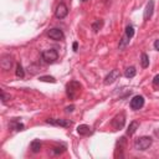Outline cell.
Here are the masks:
<instances>
[{"label":"cell","instance_id":"22","mask_svg":"<svg viewBox=\"0 0 159 159\" xmlns=\"http://www.w3.org/2000/svg\"><path fill=\"white\" fill-rule=\"evenodd\" d=\"M39 80H40V81H42V82H51V83L56 82V78L52 77V76H40Z\"/></svg>","mask_w":159,"mask_h":159},{"label":"cell","instance_id":"4","mask_svg":"<svg viewBox=\"0 0 159 159\" xmlns=\"http://www.w3.org/2000/svg\"><path fill=\"white\" fill-rule=\"evenodd\" d=\"M124 123H126V116H124V113H119V115H117L115 118L112 119L111 122V126L115 128L116 131L118 129H122V128L124 127Z\"/></svg>","mask_w":159,"mask_h":159},{"label":"cell","instance_id":"18","mask_svg":"<svg viewBox=\"0 0 159 159\" xmlns=\"http://www.w3.org/2000/svg\"><path fill=\"white\" fill-rule=\"evenodd\" d=\"M102 26H103V21L102 20H97V21H94L93 24H92V30L94 32H98V30H100Z\"/></svg>","mask_w":159,"mask_h":159},{"label":"cell","instance_id":"21","mask_svg":"<svg viewBox=\"0 0 159 159\" xmlns=\"http://www.w3.org/2000/svg\"><path fill=\"white\" fill-rule=\"evenodd\" d=\"M15 75H16L18 77H24L25 76V72H24V69H22V66L19 63V65L16 66V70H15Z\"/></svg>","mask_w":159,"mask_h":159},{"label":"cell","instance_id":"15","mask_svg":"<svg viewBox=\"0 0 159 159\" xmlns=\"http://www.w3.org/2000/svg\"><path fill=\"white\" fill-rule=\"evenodd\" d=\"M135 73H137V70H135V67H133V66L127 67L126 71H124V76L127 78H133L135 76Z\"/></svg>","mask_w":159,"mask_h":159},{"label":"cell","instance_id":"30","mask_svg":"<svg viewBox=\"0 0 159 159\" xmlns=\"http://www.w3.org/2000/svg\"><path fill=\"white\" fill-rule=\"evenodd\" d=\"M81 1H87V0H81Z\"/></svg>","mask_w":159,"mask_h":159},{"label":"cell","instance_id":"19","mask_svg":"<svg viewBox=\"0 0 159 159\" xmlns=\"http://www.w3.org/2000/svg\"><path fill=\"white\" fill-rule=\"evenodd\" d=\"M129 40H131L129 37L123 36V37H122V40H121V42H119V46H118V47H119V50H123V49L126 47L128 44H129Z\"/></svg>","mask_w":159,"mask_h":159},{"label":"cell","instance_id":"23","mask_svg":"<svg viewBox=\"0 0 159 159\" xmlns=\"http://www.w3.org/2000/svg\"><path fill=\"white\" fill-rule=\"evenodd\" d=\"M66 150V147L65 146H62V147H55L54 149H52V153L54 154H61L63 153Z\"/></svg>","mask_w":159,"mask_h":159},{"label":"cell","instance_id":"13","mask_svg":"<svg viewBox=\"0 0 159 159\" xmlns=\"http://www.w3.org/2000/svg\"><path fill=\"white\" fill-rule=\"evenodd\" d=\"M138 128H139V123L137 122V121H133V122H131L129 126H128V129H127V134L128 135H133L135 132H137Z\"/></svg>","mask_w":159,"mask_h":159},{"label":"cell","instance_id":"29","mask_svg":"<svg viewBox=\"0 0 159 159\" xmlns=\"http://www.w3.org/2000/svg\"><path fill=\"white\" fill-rule=\"evenodd\" d=\"M72 47H73V50H75V51H77V49H78V44H77V42H73Z\"/></svg>","mask_w":159,"mask_h":159},{"label":"cell","instance_id":"9","mask_svg":"<svg viewBox=\"0 0 159 159\" xmlns=\"http://www.w3.org/2000/svg\"><path fill=\"white\" fill-rule=\"evenodd\" d=\"M47 36L50 37L51 40H55V41H61L65 39V35H63V32L60 29H51L50 31L47 32Z\"/></svg>","mask_w":159,"mask_h":159},{"label":"cell","instance_id":"2","mask_svg":"<svg viewBox=\"0 0 159 159\" xmlns=\"http://www.w3.org/2000/svg\"><path fill=\"white\" fill-rule=\"evenodd\" d=\"M153 139L152 137H148V135H143V137H139L135 139L134 142V149L137 150H146L148 149L150 146H152Z\"/></svg>","mask_w":159,"mask_h":159},{"label":"cell","instance_id":"8","mask_svg":"<svg viewBox=\"0 0 159 159\" xmlns=\"http://www.w3.org/2000/svg\"><path fill=\"white\" fill-rule=\"evenodd\" d=\"M119 77H121L119 71H118V70H112L111 72H109V73L107 75V76H106V78H104V85H106V86L112 85V83H113V82H116Z\"/></svg>","mask_w":159,"mask_h":159},{"label":"cell","instance_id":"16","mask_svg":"<svg viewBox=\"0 0 159 159\" xmlns=\"http://www.w3.org/2000/svg\"><path fill=\"white\" fill-rule=\"evenodd\" d=\"M126 143H127L126 138H124V137H121V138H119V141L117 142V147H116V153L118 152V150H119V152H122V150H123V148H124V147H126Z\"/></svg>","mask_w":159,"mask_h":159},{"label":"cell","instance_id":"12","mask_svg":"<svg viewBox=\"0 0 159 159\" xmlns=\"http://www.w3.org/2000/svg\"><path fill=\"white\" fill-rule=\"evenodd\" d=\"M77 133L80 135H88L92 133V131H91V127L87 126V124H81V126L77 127Z\"/></svg>","mask_w":159,"mask_h":159},{"label":"cell","instance_id":"24","mask_svg":"<svg viewBox=\"0 0 159 159\" xmlns=\"http://www.w3.org/2000/svg\"><path fill=\"white\" fill-rule=\"evenodd\" d=\"M7 100H10V96H9V94H6L4 91H1V101H3V103H5Z\"/></svg>","mask_w":159,"mask_h":159},{"label":"cell","instance_id":"27","mask_svg":"<svg viewBox=\"0 0 159 159\" xmlns=\"http://www.w3.org/2000/svg\"><path fill=\"white\" fill-rule=\"evenodd\" d=\"M73 109H75V106H69V107H66V112H73Z\"/></svg>","mask_w":159,"mask_h":159},{"label":"cell","instance_id":"5","mask_svg":"<svg viewBox=\"0 0 159 159\" xmlns=\"http://www.w3.org/2000/svg\"><path fill=\"white\" fill-rule=\"evenodd\" d=\"M67 14H69V7L66 6V4L60 3L55 10V16L57 19H63L67 16Z\"/></svg>","mask_w":159,"mask_h":159},{"label":"cell","instance_id":"20","mask_svg":"<svg viewBox=\"0 0 159 159\" xmlns=\"http://www.w3.org/2000/svg\"><path fill=\"white\" fill-rule=\"evenodd\" d=\"M126 36L129 37V39H132L134 36V28L132 25H128L126 28Z\"/></svg>","mask_w":159,"mask_h":159},{"label":"cell","instance_id":"6","mask_svg":"<svg viewBox=\"0 0 159 159\" xmlns=\"http://www.w3.org/2000/svg\"><path fill=\"white\" fill-rule=\"evenodd\" d=\"M46 122L52 124V126H59V127H65V128H69L72 124L69 119H60V118H49L46 119Z\"/></svg>","mask_w":159,"mask_h":159},{"label":"cell","instance_id":"17","mask_svg":"<svg viewBox=\"0 0 159 159\" xmlns=\"http://www.w3.org/2000/svg\"><path fill=\"white\" fill-rule=\"evenodd\" d=\"M141 65H142L143 69H147V67L149 66V56L147 54H144V52H143L142 56H141Z\"/></svg>","mask_w":159,"mask_h":159},{"label":"cell","instance_id":"14","mask_svg":"<svg viewBox=\"0 0 159 159\" xmlns=\"http://www.w3.org/2000/svg\"><path fill=\"white\" fill-rule=\"evenodd\" d=\"M41 147H42L41 142L36 139V141H32L31 142V144H30V149H31L32 153H39L40 150H41Z\"/></svg>","mask_w":159,"mask_h":159},{"label":"cell","instance_id":"3","mask_svg":"<svg viewBox=\"0 0 159 159\" xmlns=\"http://www.w3.org/2000/svg\"><path fill=\"white\" fill-rule=\"evenodd\" d=\"M42 60L46 63H54L56 60L59 59V54L55 49H50V50H45L42 52Z\"/></svg>","mask_w":159,"mask_h":159},{"label":"cell","instance_id":"25","mask_svg":"<svg viewBox=\"0 0 159 159\" xmlns=\"http://www.w3.org/2000/svg\"><path fill=\"white\" fill-rule=\"evenodd\" d=\"M153 85L156 87H159V75H157V76L153 78Z\"/></svg>","mask_w":159,"mask_h":159},{"label":"cell","instance_id":"11","mask_svg":"<svg viewBox=\"0 0 159 159\" xmlns=\"http://www.w3.org/2000/svg\"><path fill=\"white\" fill-rule=\"evenodd\" d=\"M154 11V0H149V3L147 4V7L144 10V20H149L153 15Z\"/></svg>","mask_w":159,"mask_h":159},{"label":"cell","instance_id":"7","mask_svg":"<svg viewBox=\"0 0 159 159\" xmlns=\"http://www.w3.org/2000/svg\"><path fill=\"white\" fill-rule=\"evenodd\" d=\"M144 106V97L143 96H134L131 100V108L134 111H138Z\"/></svg>","mask_w":159,"mask_h":159},{"label":"cell","instance_id":"1","mask_svg":"<svg viewBox=\"0 0 159 159\" xmlns=\"http://www.w3.org/2000/svg\"><path fill=\"white\" fill-rule=\"evenodd\" d=\"M81 91V83L77 81H70L66 85V94L70 100H75Z\"/></svg>","mask_w":159,"mask_h":159},{"label":"cell","instance_id":"28","mask_svg":"<svg viewBox=\"0 0 159 159\" xmlns=\"http://www.w3.org/2000/svg\"><path fill=\"white\" fill-rule=\"evenodd\" d=\"M154 49H156L157 51H159V40H156V41H154Z\"/></svg>","mask_w":159,"mask_h":159},{"label":"cell","instance_id":"26","mask_svg":"<svg viewBox=\"0 0 159 159\" xmlns=\"http://www.w3.org/2000/svg\"><path fill=\"white\" fill-rule=\"evenodd\" d=\"M15 128H16V131H22V129H24V124H22V123H18L16 126H15Z\"/></svg>","mask_w":159,"mask_h":159},{"label":"cell","instance_id":"10","mask_svg":"<svg viewBox=\"0 0 159 159\" xmlns=\"http://www.w3.org/2000/svg\"><path fill=\"white\" fill-rule=\"evenodd\" d=\"M0 66H1L3 70H10L11 66H13V57L10 55H3L1 60H0Z\"/></svg>","mask_w":159,"mask_h":159}]
</instances>
